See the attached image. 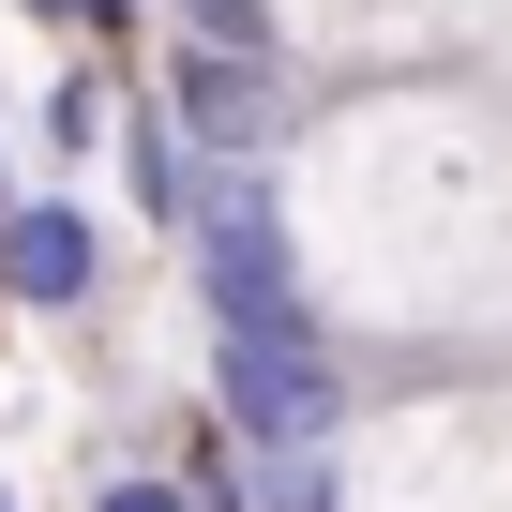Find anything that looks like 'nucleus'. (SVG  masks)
Instances as JSON below:
<instances>
[{"mask_svg": "<svg viewBox=\"0 0 512 512\" xmlns=\"http://www.w3.org/2000/svg\"><path fill=\"white\" fill-rule=\"evenodd\" d=\"M196 287H211V332H317V287L287 256V196L256 166L196 181Z\"/></svg>", "mask_w": 512, "mask_h": 512, "instance_id": "1", "label": "nucleus"}, {"mask_svg": "<svg viewBox=\"0 0 512 512\" xmlns=\"http://www.w3.org/2000/svg\"><path fill=\"white\" fill-rule=\"evenodd\" d=\"M166 16L196 46H241V61H272V0H166Z\"/></svg>", "mask_w": 512, "mask_h": 512, "instance_id": "5", "label": "nucleus"}, {"mask_svg": "<svg viewBox=\"0 0 512 512\" xmlns=\"http://www.w3.org/2000/svg\"><path fill=\"white\" fill-rule=\"evenodd\" d=\"M46 16H76V0H46Z\"/></svg>", "mask_w": 512, "mask_h": 512, "instance_id": "7", "label": "nucleus"}, {"mask_svg": "<svg viewBox=\"0 0 512 512\" xmlns=\"http://www.w3.org/2000/svg\"><path fill=\"white\" fill-rule=\"evenodd\" d=\"M166 106H181V136H196L211 166H256V121H272V76H256L241 46H196V61L166 76Z\"/></svg>", "mask_w": 512, "mask_h": 512, "instance_id": "3", "label": "nucleus"}, {"mask_svg": "<svg viewBox=\"0 0 512 512\" xmlns=\"http://www.w3.org/2000/svg\"><path fill=\"white\" fill-rule=\"evenodd\" d=\"M211 392H226V437H256L272 467H317V437L347 422L332 332H211Z\"/></svg>", "mask_w": 512, "mask_h": 512, "instance_id": "2", "label": "nucleus"}, {"mask_svg": "<svg viewBox=\"0 0 512 512\" xmlns=\"http://www.w3.org/2000/svg\"><path fill=\"white\" fill-rule=\"evenodd\" d=\"M91 211L76 196H16V211H0V287H16V302H76L91 287Z\"/></svg>", "mask_w": 512, "mask_h": 512, "instance_id": "4", "label": "nucleus"}, {"mask_svg": "<svg viewBox=\"0 0 512 512\" xmlns=\"http://www.w3.org/2000/svg\"><path fill=\"white\" fill-rule=\"evenodd\" d=\"M0 512H16V497H0Z\"/></svg>", "mask_w": 512, "mask_h": 512, "instance_id": "8", "label": "nucleus"}, {"mask_svg": "<svg viewBox=\"0 0 512 512\" xmlns=\"http://www.w3.org/2000/svg\"><path fill=\"white\" fill-rule=\"evenodd\" d=\"M91 512H196L181 482H151V467H121V482H91Z\"/></svg>", "mask_w": 512, "mask_h": 512, "instance_id": "6", "label": "nucleus"}]
</instances>
